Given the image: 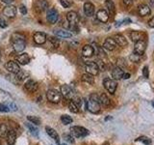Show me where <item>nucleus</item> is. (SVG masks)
<instances>
[{"mask_svg":"<svg viewBox=\"0 0 154 145\" xmlns=\"http://www.w3.org/2000/svg\"><path fill=\"white\" fill-rule=\"evenodd\" d=\"M99 102H100V105H102L104 106H109L111 105V101L105 93H102L99 96Z\"/></svg>","mask_w":154,"mask_h":145,"instance_id":"28","label":"nucleus"},{"mask_svg":"<svg viewBox=\"0 0 154 145\" xmlns=\"http://www.w3.org/2000/svg\"><path fill=\"white\" fill-rule=\"evenodd\" d=\"M19 9H20V13H21L22 14H27V9H26L25 6H24V5H21L20 8H19Z\"/></svg>","mask_w":154,"mask_h":145,"instance_id":"50","label":"nucleus"},{"mask_svg":"<svg viewBox=\"0 0 154 145\" xmlns=\"http://www.w3.org/2000/svg\"><path fill=\"white\" fill-rule=\"evenodd\" d=\"M137 141H142L144 145H152V142H151V139L148 138V137H139L136 139Z\"/></svg>","mask_w":154,"mask_h":145,"instance_id":"37","label":"nucleus"},{"mask_svg":"<svg viewBox=\"0 0 154 145\" xmlns=\"http://www.w3.org/2000/svg\"><path fill=\"white\" fill-rule=\"evenodd\" d=\"M66 141H69V142L71 143V144H73V143H74V137H73V135L67 134V135H66Z\"/></svg>","mask_w":154,"mask_h":145,"instance_id":"47","label":"nucleus"},{"mask_svg":"<svg viewBox=\"0 0 154 145\" xmlns=\"http://www.w3.org/2000/svg\"><path fill=\"white\" fill-rule=\"evenodd\" d=\"M9 128L6 124L4 123H0V137H6L7 134L9 133Z\"/></svg>","mask_w":154,"mask_h":145,"instance_id":"31","label":"nucleus"},{"mask_svg":"<svg viewBox=\"0 0 154 145\" xmlns=\"http://www.w3.org/2000/svg\"><path fill=\"white\" fill-rule=\"evenodd\" d=\"M124 72L122 69H120L118 66L117 67H114L113 70H112V76L115 80H119V79H122V76H123Z\"/></svg>","mask_w":154,"mask_h":145,"instance_id":"22","label":"nucleus"},{"mask_svg":"<svg viewBox=\"0 0 154 145\" xmlns=\"http://www.w3.org/2000/svg\"><path fill=\"white\" fill-rule=\"evenodd\" d=\"M94 53V48L93 46L91 45H86L83 47V50H82V55L84 57H91Z\"/></svg>","mask_w":154,"mask_h":145,"instance_id":"25","label":"nucleus"},{"mask_svg":"<svg viewBox=\"0 0 154 145\" xmlns=\"http://www.w3.org/2000/svg\"><path fill=\"white\" fill-rule=\"evenodd\" d=\"M27 76V72H23V71H19L17 74L16 75V77L18 79V80H23L24 79H25V77Z\"/></svg>","mask_w":154,"mask_h":145,"instance_id":"40","label":"nucleus"},{"mask_svg":"<svg viewBox=\"0 0 154 145\" xmlns=\"http://www.w3.org/2000/svg\"><path fill=\"white\" fill-rule=\"evenodd\" d=\"M143 75L146 79H148L149 76V71H148V67L147 66H144L143 69Z\"/></svg>","mask_w":154,"mask_h":145,"instance_id":"42","label":"nucleus"},{"mask_svg":"<svg viewBox=\"0 0 154 145\" xmlns=\"http://www.w3.org/2000/svg\"><path fill=\"white\" fill-rule=\"evenodd\" d=\"M142 55H138V54H135V53H133V54L130 56V59H131L133 62H138L140 57H141Z\"/></svg>","mask_w":154,"mask_h":145,"instance_id":"45","label":"nucleus"},{"mask_svg":"<svg viewBox=\"0 0 154 145\" xmlns=\"http://www.w3.org/2000/svg\"><path fill=\"white\" fill-rule=\"evenodd\" d=\"M48 40L51 43V45L54 47H59L60 46V39H58L57 37H49L48 38Z\"/></svg>","mask_w":154,"mask_h":145,"instance_id":"35","label":"nucleus"},{"mask_svg":"<svg viewBox=\"0 0 154 145\" xmlns=\"http://www.w3.org/2000/svg\"><path fill=\"white\" fill-rule=\"evenodd\" d=\"M84 13L87 17H93L94 14V6L93 3L86 2L84 4Z\"/></svg>","mask_w":154,"mask_h":145,"instance_id":"19","label":"nucleus"},{"mask_svg":"<svg viewBox=\"0 0 154 145\" xmlns=\"http://www.w3.org/2000/svg\"><path fill=\"white\" fill-rule=\"evenodd\" d=\"M60 3L64 8H69L70 6V3L69 2V0H60Z\"/></svg>","mask_w":154,"mask_h":145,"instance_id":"43","label":"nucleus"},{"mask_svg":"<svg viewBox=\"0 0 154 145\" xmlns=\"http://www.w3.org/2000/svg\"><path fill=\"white\" fill-rule=\"evenodd\" d=\"M117 66L122 70L124 69V68H126V63H125V60L123 59V58H119V59L117 60Z\"/></svg>","mask_w":154,"mask_h":145,"instance_id":"39","label":"nucleus"},{"mask_svg":"<svg viewBox=\"0 0 154 145\" xmlns=\"http://www.w3.org/2000/svg\"><path fill=\"white\" fill-rule=\"evenodd\" d=\"M46 98L52 104H59L61 102V93L55 89H49L46 92Z\"/></svg>","mask_w":154,"mask_h":145,"instance_id":"3","label":"nucleus"},{"mask_svg":"<svg viewBox=\"0 0 154 145\" xmlns=\"http://www.w3.org/2000/svg\"><path fill=\"white\" fill-rule=\"evenodd\" d=\"M33 39H34V42L38 44V45H42V44H45L46 42L47 36H46V34L43 32H36L33 35Z\"/></svg>","mask_w":154,"mask_h":145,"instance_id":"13","label":"nucleus"},{"mask_svg":"<svg viewBox=\"0 0 154 145\" xmlns=\"http://www.w3.org/2000/svg\"><path fill=\"white\" fill-rule=\"evenodd\" d=\"M58 145H66V143H59Z\"/></svg>","mask_w":154,"mask_h":145,"instance_id":"55","label":"nucleus"},{"mask_svg":"<svg viewBox=\"0 0 154 145\" xmlns=\"http://www.w3.org/2000/svg\"><path fill=\"white\" fill-rule=\"evenodd\" d=\"M1 1L3 2V3H5V4H11V3H13L14 0H1Z\"/></svg>","mask_w":154,"mask_h":145,"instance_id":"52","label":"nucleus"},{"mask_svg":"<svg viewBox=\"0 0 154 145\" xmlns=\"http://www.w3.org/2000/svg\"><path fill=\"white\" fill-rule=\"evenodd\" d=\"M96 18H97V19L99 21L105 23V22H107L108 19H109V13L106 11V10L101 9L97 13H96Z\"/></svg>","mask_w":154,"mask_h":145,"instance_id":"16","label":"nucleus"},{"mask_svg":"<svg viewBox=\"0 0 154 145\" xmlns=\"http://www.w3.org/2000/svg\"><path fill=\"white\" fill-rule=\"evenodd\" d=\"M148 3L151 5V6H154V0H148Z\"/></svg>","mask_w":154,"mask_h":145,"instance_id":"54","label":"nucleus"},{"mask_svg":"<svg viewBox=\"0 0 154 145\" xmlns=\"http://www.w3.org/2000/svg\"><path fill=\"white\" fill-rule=\"evenodd\" d=\"M95 50H96V54L98 55V57L99 58H103V57H105L106 55V53L104 52V50H103V48L102 47H98V46H95Z\"/></svg>","mask_w":154,"mask_h":145,"instance_id":"38","label":"nucleus"},{"mask_svg":"<svg viewBox=\"0 0 154 145\" xmlns=\"http://www.w3.org/2000/svg\"><path fill=\"white\" fill-rule=\"evenodd\" d=\"M8 108H9L10 109H13L14 111H17V105L14 104V103H11V104H9Z\"/></svg>","mask_w":154,"mask_h":145,"instance_id":"48","label":"nucleus"},{"mask_svg":"<svg viewBox=\"0 0 154 145\" xmlns=\"http://www.w3.org/2000/svg\"><path fill=\"white\" fill-rule=\"evenodd\" d=\"M69 108L71 112H73V113H77L79 111V106L77 105L73 101L69 102Z\"/></svg>","mask_w":154,"mask_h":145,"instance_id":"33","label":"nucleus"},{"mask_svg":"<svg viewBox=\"0 0 154 145\" xmlns=\"http://www.w3.org/2000/svg\"><path fill=\"white\" fill-rule=\"evenodd\" d=\"M138 13L141 17H146V16H148V14H150L151 10L146 4H141L138 7Z\"/></svg>","mask_w":154,"mask_h":145,"instance_id":"18","label":"nucleus"},{"mask_svg":"<svg viewBox=\"0 0 154 145\" xmlns=\"http://www.w3.org/2000/svg\"><path fill=\"white\" fill-rule=\"evenodd\" d=\"M105 6L107 8L108 12L111 14H114L116 12V8H115V3L112 1V0H105Z\"/></svg>","mask_w":154,"mask_h":145,"instance_id":"29","label":"nucleus"},{"mask_svg":"<svg viewBox=\"0 0 154 145\" xmlns=\"http://www.w3.org/2000/svg\"><path fill=\"white\" fill-rule=\"evenodd\" d=\"M48 8V3L46 0H38L35 5V9L38 12H43L46 11Z\"/></svg>","mask_w":154,"mask_h":145,"instance_id":"23","label":"nucleus"},{"mask_svg":"<svg viewBox=\"0 0 154 145\" xmlns=\"http://www.w3.org/2000/svg\"><path fill=\"white\" fill-rule=\"evenodd\" d=\"M70 132H71V134L73 135L74 137H84L90 134L89 130L87 129H85L84 127H79V126L71 127Z\"/></svg>","mask_w":154,"mask_h":145,"instance_id":"5","label":"nucleus"},{"mask_svg":"<svg viewBox=\"0 0 154 145\" xmlns=\"http://www.w3.org/2000/svg\"><path fill=\"white\" fill-rule=\"evenodd\" d=\"M61 121L63 124L65 125H69V124H71L72 123V118L69 115H63L61 117Z\"/></svg>","mask_w":154,"mask_h":145,"instance_id":"36","label":"nucleus"},{"mask_svg":"<svg viewBox=\"0 0 154 145\" xmlns=\"http://www.w3.org/2000/svg\"><path fill=\"white\" fill-rule=\"evenodd\" d=\"M24 87L28 92H36L38 90V83L33 79H28L25 84H24Z\"/></svg>","mask_w":154,"mask_h":145,"instance_id":"17","label":"nucleus"},{"mask_svg":"<svg viewBox=\"0 0 154 145\" xmlns=\"http://www.w3.org/2000/svg\"><path fill=\"white\" fill-rule=\"evenodd\" d=\"M66 21H69V25H77V23L79 21L78 14L74 11H69L66 14Z\"/></svg>","mask_w":154,"mask_h":145,"instance_id":"11","label":"nucleus"},{"mask_svg":"<svg viewBox=\"0 0 154 145\" xmlns=\"http://www.w3.org/2000/svg\"><path fill=\"white\" fill-rule=\"evenodd\" d=\"M82 81L86 82V83H89V84H94V76H91L90 74H84L82 75Z\"/></svg>","mask_w":154,"mask_h":145,"instance_id":"30","label":"nucleus"},{"mask_svg":"<svg viewBox=\"0 0 154 145\" xmlns=\"http://www.w3.org/2000/svg\"><path fill=\"white\" fill-rule=\"evenodd\" d=\"M54 34L59 38H70L72 36V33L67 31L66 29H55Z\"/></svg>","mask_w":154,"mask_h":145,"instance_id":"24","label":"nucleus"},{"mask_svg":"<svg viewBox=\"0 0 154 145\" xmlns=\"http://www.w3.org/2000/svg\"><path fill=\"white\" fill-rule=\"evenodd\" d=\"M152 105H153V106H154V100H153V101H152Z\"/></svg>","mask_w":154,"mask_h":145,"instance_id":"56","label":"nucleus"},{"mask_svg":"<svg viewBox=\"0 0 154 145\" xmlns=\"http://www.w3.org/2000/svg\"><path fill=\"white\" fill-rule=\"evenodd\" d=\"M146 48V43L144 41H139L135 43L134 46V53L138 55H143Z\"/></svg>","mask_w":154,"mask_h":145,"instance_id":"10","label":"nucleus"},{"mask_svg":"<svg viewBox=\"0 0 154 145\" xmlns=\"http://www.w3.org/2000/svg\"><path fill=\"white\" fill-rule=\"evenodd\" d=\"M85 69L88 74L94 76H97L99 72V69L95 62H87L85 64Z\"/></svg>","mask_w":154,"mask_h":145,"instance_id":"8","label":"nucleus"},{"mask_svg":"<svg viewBox=\"0 0 154 145\" xmlns=\"http://www.w3.org/2000/svg\"><path fill=\"white\" fill-rule=\"evenodd\" d=\"M5 68H6V70L11 72V74H14V75H17V72L20 71V68H19V65L17 64V62H14L13 60L11 61H8L6 63V65H5Z\"/></svg>","mask_w":154,"mask_h":145,"instance_id":"9","label":"nucleus"},{"mask_svg":"<svg viewBox=\"0 0 154 145\" xmlns=\"http://www.w3.org/2000/svg\"><path fill=\"white\" fill-rule=\"evenodd\" d=\"M0 27L1 28L7 27V22H6V21H5V18L2 17H0Z\"/></svg>","mask_w":154,"mask_h":145,"instance_id":"46","label":"nucleus"},{"mask_svg":"<svg viewBox=\"0 0 154 145\" xmlns=\"http://www.w3.org/2000/svg\"><path fill=\"white\" fill-rule=\"evenodd\" d=\"M27 120L30 121L32 124H36V125H41V119L37 117V116H32V115H29L27 116Z\"/></svg>","mask_w":154,"mask_h":145,"instance_id":"34","label":"nucleus"},{"mask_svg":"<svg viewBox=\"0 0 154 145\" xmlns=\"http://www.w3.org/2000/svg\"><path fill=\"white\" fill-rule=\"evenodd\" d=\"M148 26H149V27H151V28H154V17L151 18L148 21Z\"/></svg>","mask_w":154,"mask_h":145,"instance_id":"51","label":"nucleus"},{"mask_svg":"<svg viewBox=\"0 0 154 145\" xmlns=\"http://www.w3.org/2000/svg\"><path fill=\"white\" fill-rule=\"evenodd\" d=\"M122 1L125 6H127V7H130L133 4V0H122Z\"/></svg>","mask_w":154,"mask_h":145,"instance_id":"49","label":"nucleus"},{"mask_svg":"<svg viewBox=\"0 0 154 145\" xmlns=\"http://www.w3.org/2000/svg\"><path fill=\"white\" fill-rule=\"evenodd\" d=\"M96 65H97L99 71H105L106 70V66L104 64V62L101 60V59H98L97 60V62H96Z\"/></svg>","mask_w":154,"mask_h":145,"instance_id":"41","label":"nucleus"},{"mask_svg":"<svg viewBox=\"0 0 154 145\" xmlns=\"http://www.w3.org/2000/svg\"><path fill=\"white\" fill-rule=\"evenodd\" d=\"M130 77V74H128V72H124L123 74V76H122V79H128Z\"/></svg>","mask_w":154,"mask_h":145,"instance_id":"53","label":"nucleus"},{"mask_svg":"<svg viewBox=\"0 0 154 145\" xmlns=\"http://www.w3.org/2000/svg\"><path fill=\"white\" fill-rule=\"evenodd\" d=\"M45 130H46L47 134L49 135L52 139H54L57 144L60 143V137H59V134H58V133L54 129L50 128V127H45Z\"/></svg>","mask_w":154,"mask_h":145,"instance_id":"21","label":"nucleus"},{"mask_svg":"<svg viewBox=\"0 0 154 145\" xmlns=\"http://www.w3.org/2000/svg\"><path fill=\"white\" fill-rule=\"evenodd\" d=\"M116 47H117V44H116L113 38H107L103 44V48L109 51H113L116 48Z\"/></svg>","mask_w":154,"mask_h":145,"instance_id":"15","label":"nucleus"},{"mask_svg":"<svg viewBox=\"0 0 154 145\" xmlns=\"http://www.w3.org/2000/svg\"><path fill=\"white\" fill-rule=\"evenodd\" d=\"M9 110H10V108H8V105L0 104V111H1V112H8Z\"/></svg>","mask_w":154,"mask_h":145,"instance_id":"44","label":"nucleus"},{"mask_svg":"<svg viewBox=\"0 0 154 145\" xmlns=\"http://www.w3.org/2000/svg\"><path fill=\"white\" fill-rule=\"evenodd\" d=\"M7 143L8 145H14L17 140V134L14 130H10L7 134Z\"/></svg>","mask_w":154,"mask_h":145,"instance_id":"26","label":"nucleus"},{"mask_svg":"<svg viewBox=\"0 0 154 145\" xmlns=\"http://www.w3.org/2000/svg\"><path fill=\"white\" fill-rule=\"evenodd\" d=\"M17 61L19 63L20 65H27L29 62H30V57L27 54V53H22V54L18 55L17 57Z\"/></svg>","mask_w":154,"mask_h":145,"instance_id":"27","label":"nucleus"},{"mask_svg":"<svg viewBox=\"0 0 154 145\" xmlns=\"http://www.w3.org/2000/svg\"><path fill=\"white\" fill-rule=\"evenodd\" d=\"M103 85H104V88L107 90L110 94H115V92L117 90V87H118L117 81L111 79H105L103 80Z\"/></svg>","mask_w":154,"mask_h":145,"instance_id":"6","label":"nucleus"},{"mask_svg":"<svg viewBox=\"0 0 154 145\" xmlns=\"http://www.w3.org/2000/svg\"><path fill=\"white\" fill-rule=\"evenodd\" d=\"M0 54H1V52H0ZM0 59H1V55H0Z\"/></svg>","mask_w":154,"mask_h":145,"instance_id":"57","label":"nucleus"},{"mask_svg":"<svg viewBox=\"0 0 154 145\" xmlns=\"http://www.w3.org/2000/svg\"><path fill=\"white\" fill-rule=\"evenodd\" d=\"M113 39L115 40L116 44L119 45V47H126L128 45V42H127L126 39H125V37L122 36V35H120V34H117V35H115Z\"/></svg>","mask_w":154,"mask_h":145,"instance_id":"20","label":"nucleus"},{"mask_svg":"<svg viewBox=\"0 0 154 145\" xmlns=\"http://www.w3.org/2000/svg\"><path fill=\"white\" fill-rule=\"evenodd\" d=\"M11 43L14 50L16 52H21L26 47L25 36L19 32H14L11 36Z\"/></svg>","mask_w":154,"mask_h":145,"instance_id":"1","label":"nucleus"},{"mask_svg":"<svg viewBox=\"0 0 154 145\" xmlns=\"http://www.w3.org/2000/svg\"><path fill=\"white\" fill-rule=\"evenodd\" d=\"M26 127L27 129L30 130V133L34 135V137H38V130L36 128V126H34L32 124H29L27 123L26 124Z\"/></svg>","mask_w":154,"mask_h":145,"instance_id":"32","label":"nucleus"},{"mask_svg":"<svg viewBox=\"0 0 154 145\" xmlns=\"http://www.w3.org/2000/svg\"><path fill=\"white\" fill-rule=\"evenodd\" d=\"M3 14L7 18H14L17 14V8L13 5H8L3 10Z\"/></svg>","mask_w":154,"mask_h":145,"instance_id":"14","label":"nucleus"},{"mask_svg":"<svg viewBox=\"0 0 154 145\" xmlns=\"http://www.w3.org/2000/svg\"><path fill=\"white\" fill-rule=\"evenodd\" d=\"M46 19L50 24H55L59 19V12L55 8H49L46 12Z\"/></svg>","mask_w":154,"mask_h":145,"instance_id":"4","label":"nucleus"},{"mask_svg":"<svg viewBox=\"0 0 154 145\" xmlns=\"http://www.w3.org/2000/svg\"><path fill=\"white\" fill-rule=\"evenodd\" d=\"M87 109L91 113H98L100 111L99 96L97 94H91L89 101L87 102Z\"/></svg>","mask_w":154,"mask_h":145,"instance_id":"2","label":"nucleus"},{"mask_svg":"<svg viewBox=\"0 0 154 145\" xmlns=\"http://www.w3.org/2000/svg\"><path fill=\"white\" fill-rule=\"evenodd\" d=\"M130 38L133 42H139V41H144L146 38V34L142 31H132L130 33Z\"/></svg>","mask_w":154,"mask_h":145,"instance_id":"12","label":"nucleus"},{"mask_svg":"<svg viewBox=\"0 0 154 145\" xmlns=\"http://www.w3.org/2000/svg\"><path fill=\"white\" fill-rule=\"evenodd\" d=\"M60 91H61L60 92L61 95L64 97L65 99H67V100H71L75 96L73 90H72V88L69 85H66V84L62 85L60 88Z\"/></svg>","mask_w":154,"mask_h":145,"instance_id":"7","label":"nucleus"}]
</instances>
